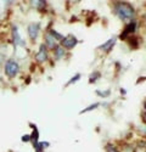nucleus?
Returning <instances> with one entry per match:
<instances>
[{
    "label": "nucleus",
    "instance_id": "f257e3e1",
    "mask_svg": "<svg viewBox=\"0 0 146 152\" xmlns=\"http://www.w3.org/2000/svg\"><path fill=\"white\" fill-rule=\"evenodd\" d=\"M115 12L122 21L126 22L127 21L131 22V20L135 16V11H134L133 6L129 3H117L115 5Z\"/></svg>",
    "mask_w": 146,
    "mask_h": 152
},
{
    "label": "nucleus",
    "instance_id": "f03ea898",
    "mask_svg": "<svg viewBox=\"0 0 146 152\" xmlns=\"http://www.w3.org/2000/svg\"><path fill=\"white\" fill-rule=\"evenodd\" d=\"M18 69H20V66L15 60H9L5 63V73L9 75V77H15V75L18 73Z\"/></svg>",
    "mask_w": 146,
    "mask_h": 152
},
{
    "label": "nucleus",
    "instance_id": "7ed1b4c3",
    "mask_svg": "<svg viewBox=\"0 0 146 152\" xmlns=\"http://www.w3.org/2000/svg\"><path fill=\"white\" fill-rule=\"evenodd\" d=\"M135 31H137V22L135 21L128 22L126 28H124V31H123V33L120 34V38H122V39H126L128 35H131L133 33H135Z\"/></svg>",
    "mask_w": 146,
    "mask_h": 152
},
{
    "label": "nucleus",
    "instance_id": "20e7f679",
    "mask_svg": "<svg viewBox=\"0 0 146 152\" xmlns=\"http://www.w3.org/2000/svg\"><path fill=\"white\" fill-rule=\"evenodd\" d=\"M77 43H78V40H77V38L74 37V35H72V34H69V35H67V37H65L64 39H62V46H65V48H67V49H72V48H74L76 45H77Z\"/></svg>",
    "mask_w": 146,
    "mask_h": 152
},
{
    "label": "nucleus",
    "instance_id": "39448f33",
    "mask_svg": "<svg viewBox=\"0 0 146 152\" xmlns=\"http://www.w3.org/2000/svg\"><path fill=\"white\" fill-rule=\"evenodd\" d=\"M39 28H40V24L39 23H32L28 26V34L31 37V39H36L38 37V33H39Z\"/></svg>",
    "mask_w": 146,
    "mask_h": 152
},
{
    "label": "nucleus",
    "instance_id": "423d86ee",
    "mask_svg": "<svg viewBox=\"0 0 146 152\" xmlns=\"http://www.w3.org/2000/svg\"><path fill=\"white\" fill-rule=\"evenodd\" d=\"M116 44V38H111V39H108L106 43H104L102 45L99 46L100 50H102V51H106V53H110L112 50V48L115 46Z\"/></svg>",
    "mask_w": 146,
    "mask_h": 152
},
{
    "label": "nucleus",
    "instance_id": "0eeeda50",
    "mask_svg": "<svg viewBox=\"0 0 146 152\" xmlns=\"http://www.w3.org/2000/svg\"><path fill=\"white\" fill-rule=\"evenodd\" d=\"M35 58H36V61H38V62H44V61H46V58H47V53H46V49H45L44 45L40 46L39 53L36 54Z\"/></svg>",
    "mask_w": 146,
    "mask_h": 152
},
{
    "label": "nucleus",
    "instance_id": "6e6552de",
    "mask_svg": "<svg viewBox=\"0 0 146 152\" xmlns=\"http://www.w3.org/2000/svg\"><path fill=\"white\" fill-rule=\"evenodd\" d=\"M12 33H14V44H15L16 46H23L24 43H23V40L21 39V35H20V33H18L16 26L14 27V31H12Z\"/></svg>",
    "mask_w": 146,
    "mask_h": 152
},
{
    "label": "nucleus",
    "instance_id": "1a4fd4ad",
    "mask_svg": "<svg viewBox=\"0 0 146 152\" xmlns=\"http://www.w3.org/2000/svg\"><path fill=\"white\" fill-rule=\"evenodd\" d=\"M45 39H46L47 46H50V48H54V46H55V39L53 38L51 34H46V35H45Z\"/></svg>",
    "mask_w": 146,
    "mask_h": 152
},
{
    "label": "nucleus",
    "instance_id": "9d476101",
    "mask_svg": "<svg viewBox=\"0 0 146 152\" xmlns=\"http://www.w3.org/2000/svg\"><path fill=\"white\" fill-rule=\"evenodd\" d=\"M64 54H65V51H64V49L61 48V46H56L55 48V57L56 58H60Z\"/></svg>",
    "mask_w": 146,
    "mask_h": 152
},
{
    "label": "nucleus",
    "instance_id": "9b49d317",
    "mask_svg": "<svg viewBox=\"0 0 146 152\" xmlns=\"http://www.w3.org/2000/svg\"><path fill=\"white\" fill-rule=\"evenodd\" d=\"M96 94L99 95V96H101V97H107V96H110V94H111V91H110V90H105V91L96 90Z\"/></svg>",
    "mask_w": 146,
    "mask_h": 152
},
{
    "label": "nucleus",
    "instance_id": "f8f14e48",
    "mask_svg": "<svg viewBox=\"0 0 146 152\" xmlns=\"http://www.w3.org/2000/svg\"><path fill=\"white\" fill-rule=\"evenodd\" d=\"M99 105H100V104H94V105H90L89 107L84 108V110H83V111H82L80 113H85V112H89V111H91V110H95L96 107H99Z\"/></svg>",
    "mask_w": 146,
    "mask_h": 152
},
{
    "label": "nucleus",
    "instance_id": "ddd939ff",
    "mask_svg": "<svg viewBox=\"0 0 146 152\" xmlns=\"http://www.w3.org/2000/svg\"><path fill=\"white\" fill-rule=\"evenodd\" d=\"M97 78H100V73L99 72H94V74H91V77H90V83H95V80Z\"/></svg>",
    "mask_w": 146,
    "mask_h": 152
},
{
    "label": "nucleus",
    "instance_id": "4468645a",
    "mask_svg": "<svg viewBox=\"0 0 146 152\" xmlns=\"http://www.w3.org/2000/svg\"><path fill=\"white\" fill-rule=\"evenodd\" d=\"M106 150H107V152H119V150H117L115 146H112V145H107L106 146Z\"/></svg>",
    "mask_w": 146,
    "mask_h": 152
},
{
    "label": "nucleus",
    "instance_id": "2eb2a0df",
    "mask_svg": "<svg viewBox=\"0 0 146 152\" xmlns=\"http://www.w3.org/2000/svg\"><path fill=\"white\" fill-rule=\"evenodd\" d=\"M50 34L53 35V38H56V39H64V38H62V35H61V34H58L56 31H51V32H50Z\"/></svg>",
    "mask_w": 146,
    "mask_h": 152
},
{
    "label": "nucleus",
    "instance_id": "dca6fc26",
    "mask_svg": "<svg viewBox=\"0 0 146 152\" xmlns=\"http://www.w3.org/2000/svg\"><path fill=\"white\" fill-rule=\"evenodd\" d=\"M79 78H80V74H76L74 77H73V78H72V79H71V80L67 83V85H69V84H72V83H76V82H77Z\"/></svg>",
    "mask_w": 146,
    "mask_h": 152
},
{
    "label": "nucleus",
    "instance_id": "f3484780",
    "mask_svg": "<svg viewBox=\"0 0 146 152\" xmlns=\"http://www.w3.org/2000/svg\"><path fill=\"white\" fill-rule=\"evenodd\" d=\"M139 132L141 133V134H144V135H146V124H142V125H139Z\"/></svg>",
    "mask_w": 146,
    "mask_h": 152
},
{
    "label": "nucleus",
    "instance_id": "a211bd4d",
    "mask_svg": "<svg viewBox=\"0 0 146 152\" xmlns=\"http://www.w3.org/2000/svg\"><path fill=\"white\" fill-rule=\"evenodd\" d=\"M32 4H33V6H35V7H42V6L45 5L44 1H33Z\"/></svg>",
    "mask_w": 146,
    "mask_h": 152
},
{
    "label": "nucleus",
    "instance_id": "6ab92c4d",
    "mask_svg": "<svg viewBox=\"0 0 146 152\" xmlns=\"http://www.w3.org/2000/svg\"><path fill=\"white\" fill-rule=\"evenodd\" d=\"M141 118H142V122L146 124V110L142 112V115H141Z\"/></svg>",
    "mask_w": 146,
    "mask_h": 152
},
{
    "label": "nucleus",
    "instance_id": "aec40b11",
    "mask_svg": "<svg viewBox=\"0 0 146 152\" xmlns=\"http://www.w3.org/2000/svg\"><path fill=\"white\" fill-rule=\"evenodd\" d=\"M29 139H31V136H29V135H26V136H23V137H22V141L27 142V141H29Z\"/></svg>",
    "mask_w": 146,
    "mask_h": 152
},
{
    "label": "nucleus",
    "instance_id": "412c9836",
    "mask_svg": "<svg viewBox=\"0 0 146 152\" xmlns=\"http://www.w3.org/2000/svg\"><path fill=\"white\" fill-rule=\"evenodd\" d=\"M145 21H146V15H145Z\"/></svg>",
    "mask_w": 146,
    "mask_h": 152
}]
</instances>
